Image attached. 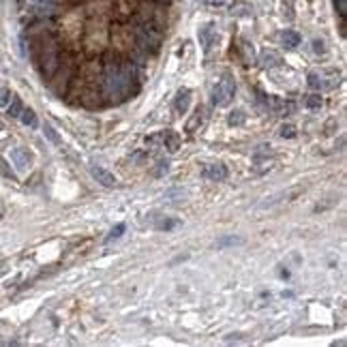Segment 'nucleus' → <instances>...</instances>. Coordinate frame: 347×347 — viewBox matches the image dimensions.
<instances>
[{"mask_svg": "<svg viewBox=\"0 0 347 347\" xmlns=\"http://www.w3.org/2000/svg\"><path fill=\"white\" fill-rule=\"evenodd\" d=\"M30 52H32V60L41 78L45 82H52L60 66V56H62L58 39L48 30H41V32L30 36Z\"/></svg>", "mask_w": 347, "mask_h": 347, "instance_id": "f257e3e1", "label": "nucleus"}, {"mask_svg": "<svg viewBox=\"0 0 347 347\" xmlns=\"http://www.w3.org/2000/svg\"><path fill=\"white\" fill-rule=\"evenodd\" d=\"M133 36H135V48L142 54H156L161 48V26L152 24V22L140 20L133 28Z\"/></svg>", "mask_w": 347, "mask_h": 347, "instance_id": "f03ea898", "label": "nucleus"}, {"mask_svg": "<svg viewBox=\"0 0 347 347\" xmlns=\"http://www.w3.org/2000/svg\"><path fill=\"white\" fill-rule=\"evenodd\" d=\"M234 94H236V82H234V78L228 73V75H223V78L218 80V84L212 88V105L225 108V105H230L234 101Z\"/></svg>", "mask_w": 347, "mask_h": 347, "instance_id": "7ed1b4c3", "label": "nucleus"}, {"mask_svg": "<svg viewBox=\"0 0 347 347\" xmlns=\"http://www.w3.org/2000/svg\"><path fill=\"white\" fill-rule=\"evenodd\" d=\"M22 4H24V11L36 20L52 18V15L58 13V6H60L58 0H22Z\"/></svg>", "mask_w": 347, "mask_h": 347, "instance_id": "20e7f679", "label": "nucleus"}, {"mask_svg": "<svg viewBox=\"0 0 347 347\" xmlns=\"http://www.w3.org/2000/svg\"><path fill=\"white\" fill-rule=\"evenodd\" d=\"M306 84L313 90H330L338 84L336 71H311L306 75Z\"/></svg>", "mask_w": 347, "mask_h": 347, "instance_id": "39448f33", "label": "nucleus"}, {"mask_svg": "<svg viewBox=\"0 0 347 347\" xmlns=\"http://www.w3.org/2000/svg\"><path fill=\"white\" fill-rule=\"evenodd\" d=\"M146 146H156V148H168L170 152H176L180 148V138L174 131H161L156 135L146 138Z\"/></svg>", "mask_w": 347, "mask_h": 347, "instance_id": "423d86ee", "label": "nucleus"}, {"mask_svg": "<svg viewBox=\"0 0 347 347\" xmlns=\"http://www.w3.org/2000/svg\"><path fill=\"white\" fill-rule=\"evenodd\" d=\"M202 176L210 180V182H221V180L228 178V168L223 163H208V165H204Z\"/></svg>", "mask_w": 347, "mask_h": 347, "instance_id": "0eeeda50", "label": "nucleus"}, {"mask_svg": "<svg viewBox=\"0 0 347 347\" xmlns=\"http://www.w3.org/2000/svg\"><path fill=\"white\" fill-rule=\"evenodd\" d=\"M90 174H92V178H94L99 184L108 186V188L116 186V176H114L112 172H108L105 168H99V165H92V168H90Z\"/></svg>", "mask_w": 347, "mask_h": 347, "instance_id": "6e6552de", "label": "nucleus"}, {"mask_svg": "<svg viewBox=\"0 0 347 347\" xmlns=\"http://www.w3.org/2000/svg\"><path fill=\"white\" fill-rule=\"evenodd\" d=\"M198 36H200V43H202L204 52H208V50L216 43V28H214V24H206V26H202V28H200V32H198Z\"/></svg>", "mask_w": 347, "mask_h": 347, "instance_id": "1a4fd4ad", "label": "nucleus"}, {"mask_svg": "<svg viewBox=\"0 0 347 347\" xmlns=\"http://www.w3.org/2000/svg\"><path fill=\"white\" fill-rule=\"evenodd\" d=\"M11 161L15 163V168L20 172H26L30 165H32V156H30V152L26 148H15L11 152Z\"/></svg>", "mask_w": 347, "mask_h": 347, "instance_id": "9d476101", "label": "nucleus"}, {"mask_svg": "<svg viewBox=\"0 0 347 347\" xmlns=\"http://www.w3.org/2000/svg\"><path fill=\"white\" fill-rule=\"evenodd\" d=\"M188 103H191V90L180 88L176 92V99H174V110H176L178 114H184V112L188 110Z\"/></svg>", "mask_w": 347, "mask_h": 347, "instance_id": "9b49d317", "label": "nucleus"}, {"mask_svg": "<svg viewBox=\"0 0 347 347\" xmlns=\"http://www.w3.org/2000/svg\"><path fill=\"white\" fill-rule=\"evenodd\" d=\"M204 120H206V110H204V108H198V110H195V114L191 116V120L186 122V133L200 131V126L204 124Z\"/></svg>", "mask_w": 347, "mask_h": 347, "instance_id": "f8f14e48", "label": "nucleus"}, {"mask_svg": "<svg viewBox=\"0 0 347 347\" xmlns=\"http://www.w3.org/2000/svg\"><path fill=\"white\" fill-rule=\"evenodd\" d=\"M260 62L262 66H266V69H270V66H276V64H281L283 62V58L276 54V52L272 50H266V52H262V58H260Z\"/></svg>", "mask_w": 347, "mask_h": 347, "instance_id": "ddd939ff", "label": "nucleus"}, {"mask_svg": "<svg viewBox=\"0 0 347 347\" xmlns=\"http://www.w3.org/2000/svg\"><path fill=\"white\" fill-rule=\"evenodd\" d=\"M281 41H283L285 48H298V45H300V34L296 32V30H283Z\"/></svg>", "mask_w": 347, "mask_h": 347, "instance_id": "4468645a", "label": "nucleus"}, {"mask_svg": "<svg viewBox=\"0 0 347 347\" xmlns=\"http://www.w3.org/2000/svg\"><path fill=\"white\" fill-rule=\"evenodd\" d=\"M20 120H22V122H24L26 126H36V114H34L32 110H28V108L22 110Z\"/></svg>", "mask_w": 347, "mask_h": 347, "instance_id": "2eb2a0df", "label": "nucleus"}, {"mask_svg": "<svg viewBox=\"0 0 347 347\" xmlns=\"http://www.w3.org/2000/svg\"><path fill=\"white\" fill-rule=\"evenodd\" d=\"M6 110H9V116H13V118H20L22 110H24V105H22V101L18 99V96H13L11 103L6 105Z\"/></svg>", "mask_w": 347, "mask_h": 347, "instance_id": "dca6fc26", "label": "nucleus"}, {"mask_svg": "<svg viewBox=\"0 0 347 347\" xmlns=\"http://www.w3.org/2000/svg\"><path fill=\"white\" fill-rule=\"evenodd\" d=\"M124 230H126V225H124V223H118L116 228H112V232L108 234V236H105V242H112V240H118V238L124 234Z\"/></svg>", "mask_w": 347, "mask_h": 347, "instance_id": "f3484780", "label": "nucleus"}, {"mask_svg": "<svg viewBox=\"0 0 347 347\" xmlns=\"http://www.w3.org/2000/svg\"><path fill=\"white\" fill-rule=\"evenodd\" d=\"M322 103H324V101H322V96H320V94H308L306 99H304V105H306L308 110H320V108H322Z\"/></svg>", "mask_w": 347, "mask_h": 347, "instance_id": "a211bd4d", "label": "nucleus"}, {"mask_svg": "<svg viewBox=\"0 0 347 347\" xmlns=\"http://www.w3.org/2000/svg\"><path fill=\"white\" fill-rule=\"evenodd\" d=\"M228 122L234 124V126L242 124V122H244V112H242V110H234L232 114H230V118H228Z\"/></svg>", "mask_w": 347, "mask_h": 347, "instance_id": "6ab92c4d", "label": "nucleus"}, {"mask_svg": "<svg viewBox=\"0 0 347 347\" xmlns=\"http://www.w3.org/2000/svg\"><path fill=\"white\" fill-rule=\"evenodd\" d=\"M278 135L285 138V140H294V138H296V126H294V124H283L281 129H278Z\"/></svg>", "mask_w": 347, "mask_h": 347, "instance_id": "aec40b11", "label": "nucleus"}, {"mask_svg": "<svg viewBox=\"0 0 347 347\" xmlns=\"http://www.w3.org/2000/svg\"><path fill=\"white\" fill-rule=\"evenodd\" d=\"M180 221L178 218H165V221H161L159 225H156V230H161V232H168V230H174V228H178Z\"/></svg>", "mask_w": 347, "mask_h": 347, "instance_id": "412c9836", "label": "nucleus"}, {"mask_svg": "<svg viewBox=\"0 0 347 347\" xmlns=\"http://www.w3.org/2000/svg\"><path fill=\"white\" fill-rule=\"evenodd\" d=\"M168 172H170V163H168V161H159V163H156V168L152 170V176L161 178V176H165Z\"/></svg>", "mask_w": 347, "mask_h": 347, "instance_id": "4be33fe9", "label": "nucleus"}, {"mask_svg": "<svg viewBox=\"0 0 347 347\" xmlns=\"http://www.w3.org/2000/svg\"><path fill=\"white\" fill-rule=\"evenodd\" d=\"M11 99H13L11 90L9 88H0V108H6V105L11 103Z\"/></svg>", "mask_w": 347, "mask_h": 347, "instance_id": "5701e85b", "label": "nucleus"}, {"mask_svg": "<svg viewBox=\"0 0 347 347\" xmlns=\"http://www.w3.org/2000/svg\"><path fill=\"white\" fill-rule=\"evenodd\" d=\"M334 6H336V11L341 18H345V13H347V0H334Z\"/></svg>", "mask_w": 347, "mask_h": 347, "instance_id": "b1692460", "label": "nucleus"}, {"mask_svg": "<svg viewBox=\"0 0 347 347\" xmlns=\"http://www.w3.org/2000/svg\"><path fill=\"white\" fill-rule=\"evenodd\" d=\"M0 172H2L6 178H15V174L9 170V163H6L4 159H0Z\"/></svg>", "mask_w": 347, "mask_h": 347, "instance_id": "393cba45", "label": "nucleus"}, {"mask_svg": "<svg viewBox=\"0 0 347 347\" xmlns=\"http://www.w3.org/2000/svg\"><path fill=\"white\" fill-rule=\"evenodd\" d=\"M206 4H210V6H223L228 0H204Z\"/></svg>", "mask_w": 347, "mask_h": 347, "instance_id": "a878e982", "label": "nucleus"}, {"mask_svg": "<svg viewBox=\"0 0 347 347\" xmlns=\"http://www.w3.org/2000/svg\"><path fill=\"white\" fill-rule=\"evenodd\" d=\"M236 242H240L238 238H225V240H221V242H218V246H223V244H236Z\"/></svg>", "mask_w": 347, "mask_h": 347, "instance_id": "bb28decb", "label": "nucleus"}, {"mask_svg": "<svg viewBox=\"0 0 347 347\" xmlns=\"http://www.w3.org/2000/svg\"><path fill=\"white\" fill-rule=\"evenodd\" d=\"M313 45H315V52H322V54L326 52V48H324V43H322V41H315Z\"/></svg>", "mask_w": 347, "mask_h": 347, "instance_id": "cd10ccee", "label": "nucleus"}]
</instances>
